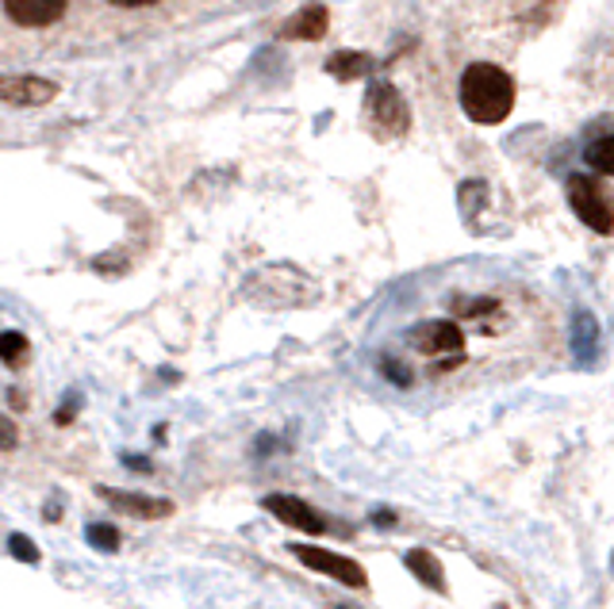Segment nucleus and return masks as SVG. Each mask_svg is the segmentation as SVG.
<instances>
[{
  "label": "nucleus",
  "mask_w": 614,
  "mask_h": 609,
  "mask_svg": "<svg viewBox=\"0 0 614 609\" xmlns=\"http://www.w3.org/2000/svg\"><path fill=\"white\" fill-rule=\"evenodd\" d=\"M288 553H293L304 567L330 575V579L346 582V587H354V590L369 587V575H365V567L358 560H350V556H342V553H327V548H315V545H288Z\"/></svg>",
  "instance_id": "20e7f679"
},
{
  "label": "nucleus",
  "mask_w": 614,
  "mask_h": 609,
  "mask_svg": "<svg viewBox=\"0 0 614 609\" xmlns=\"http://www.w3.org/2000/svg\"><path fill=\"white\" fill-rule=\"evenodd\" d=\"M112 4H120V8H151V4H157V0H112Z\"/></svg>",
  "instance_id": "412c9836"
},
{
  "label": "nucleus",
  "mask_w": 614,
  "mask_h": 609,
  "mask_svg": "<svg viewBox=\"0 0 614 609\" xmlns=\"http://www.w3.org/2000/svg\"><path fill=\"white\" fill-rule=\"evenodd\" d=\"M587 165H592L595 173H603V177H611L614 173V138L611 135H600L587 146Z\"/></svg>",
  "instance_id": "2eb2a0df"
},
{
  "label": "nucleus",
  "mask_w": 614,
  "mask_h": 609,
  "mask_svg": "<svg viewBox=\"0 0 614 609\" xmlns=\"http://www.w3.org/2000/svg\"><path fill=\"white\" fill-rule=\"evenodd\" d=\"M8 548H12L16 560H23V564H39V548L31 545V540L23 537V533H12V537H8Z\"/></svg>",
  "instance_id": "f3484780"
},
{
  "label": "nucleus",
  "mask_w": 614,
  "mask_h": 609,
  "mask_svg": "<svg viewBox=\"0 0 614 609\" xmlns=\"http://www.w3.org/2000/svg\"><path fill=\"white\" fill-rule=\"evenodd\" d=\"M458 100L461 112L469 115L480 127H495L511 115L514 107V81L508 78V70L492 62H472L469 70L461 73L458 85Z\"/></svg>",
  "instance_id": "f257e3e1"
},
{
  "label": "nucleus",
  "mask_w": 614,
  "mask_h": 609,
  "mask_svg": "<svg viewBox=\"0 0 614 609\" xmlns=\"http://www.w3.org/2000/svg\"><path fill=\"white\" fill-rule=\"evenodd\" d=\"M101 498L112 510L131 514V517H143V522H157V517H170L177 506L170 498H154V495H139V491H115V487H96Z\"/></svg>",
  "instance_id": "6e6552de"
},
{
  "label": "nucleus",
  "mask_w": 614,
  "mask_h": 609,
  "mask_svg": "<svg viewBox=\"0 0 614 609\" xmlns=\"http://www.w3.org/2000/svg\"><path fill=\"white\" fill-rule=\"evenodd\" d=\"M58 96V85L35 73H16V78H0V100L12 107H39L51 104Z\"/></svg>",
  "instance_id": "423d86ee"
},
{
  "label": "nucleus",
  "mask_w": 614,
  "mask_h": 609,
  "mask_svg": "<svg viewBox=\"0 0 614 609\" xmlns=\"http://www.w3.org/2000/svg\"><path fill=\"white\" fill-rule=\"evenodd\" d=\"M327 73L338 81H361L372 73V58L361 54V50H338V54L327 58Z\"/></svg>",
  "instance_id": "f8f14e48"
},
{
  "label": "nucleus",
  "mask_w": 614,
  "mask_h": 609,
  "mask_svg": "<svg viewBox=\"0 0 614 609\" xmlns=\"http://www.w3.org/2000/svg\"><path fill=\"white\" fill-rule=\"evenodd\" d=\"M411 345L419 349L422 357H442V353H461L464 349V330L458 322H419L411 330Z\"/></svg>",
  "instance_id": "0eeeda50"
},
{
  "label": "nucleus",
  "mask_w": 614,
  "mask_h": 609,
  "mask_svg": "<svg viewBox=\"0 0 614 609\" xmlns=\"http://www.w3.org/2000/svg\"><path fill=\"white\" fill-rule=\"evenodd\" d=\"M385 372L392 375V380L400 383V388H408V383H411V372H408V369H400V364H396V361H388V357H385Z\"/></svg>",
  "instance_id": "aec40b11"
},
{
  "label": "nucleus",
  "mask_w": 614,
  "mask_h": 609,
  "mask_svg": "<svg viewBox=\"0 0 614 609\" xmlns=\"http://www.w3.org/2000/svg\"><path fill=\"white\" fill-rule=\"evenodd\" d=\"M127 464H131L135 472H151V464H146L143 456H127Z\"/></svg>",
  "instance_id": "5701e85b"
},
{
  "label": "nucleus",
  "mask_w": 614,
  "mask_h": 609,
  "mask_svg": "<svg viewBox=\"0 0 614 609\" xmlns=\"http://www.w3.org/2000/svg\"><path fill=\"white\" fill-rule=\"evenodd\" d=\"M372 522H377V525H385V529H388V525H396V514H392V510H380L377 517H372Z\"/></svg>",
  "instance_id": "4be33fe9"
},
{
  "label": "nucleus",
  "mask_w": 614,
  "mask_h": 609,
  "mask_svg": "<svg viewBox=\"0 0 614 609\" xmlns=\"http://www.w3.org/2000/svg\"><path fill=\"white\" fill-rule=\"evenodd\" d=\"M70 0H4V12L20 28H51L65 16Z\"/></svg>",
  "instance_id": "1a4fd4ad"
},
{
  "label": "nucleus",
  "mask_w": 614,
  "mask_h": 609,
  "mask_svg": "<svg viewBox=\"0 0 614 609\" xmlns=\"http://www.w3.org/2000/svg\"><path fill=\"white\" fill-rule=\"evenodd\" d=\"M595 341H600V327H595V319L587 311H576V319H572V353H576L580 361H592Z\"/></svg>",
  "instance_id": "ddd939ff"
},
{
  "label": "nucleus",
  "mask_w": 614,
  "mask_h": 609,
  "mask_svg": "<svg viewBox=\"0 0 614 609\" xmlns=\"http://www.w3.org/2000/svg\"><path fill=\"white\" fill-rule=\"evenodd\" d=\"M403 564H408V571L422 582V587L446 595V571H442V564L434 560V553H427V548H411V553L403 556Z\"/></svg>",
  "instance_id": "9b49d317"
},
{
  "label": "nucleus",
  "mask_w": 614,
  "mask_h": 609,
  "mask_svg": "<svg viewBox=\"0 0 614 609\" xmlns=\"http://www.w3.org/2000/svg\"><path fill=\"white\" fill-rule=\"evenodd\" d=\"M365 127H369L372 138H380V142H396L408 135L411 107L392 81H372V85L365 89Z\"/></svg>",
  "instance_id": "f03ea898"
},
{
  "label": "nucleus",
  "mask_w": 614,
  "mask_h": 609,
  "mask_svg": "<svg viewBox=\"0 0 614 609\" xmlns=\"http://www.w3.org/2000/svg\"><path fill=\"white\" fill-rule=\"evenodd\" d=\"M85 540L101 548V553H120V529L115 525H89Z\"/></svg>",
  "instance_id": "dca6fc26"
},
{
  "label": "nucleus",
  "mask_w": 614,
  "mask_h": 609,
  "mask_svg": "<svg viewBox=\"0 0 614 609\" xmlns=\"http://www.w3.org/2000/svg\"><path fill=\"white\" fill-rule=\"evenodd\" d=\"M569 204H572V211L580 215V223H587L595 235H611L614 230L607 196H603L600 185H595L587 173H572L569 177Z\"/></svg>",
  "instance_id": "7ed1b4c3"
},
{
  "label": "nucleus",
  "mask_w": 614,
  "mask_h": 609,
  "mask_svg": "<svg viewBox=\"0 0 614 609\" xmlns=\"http://www.w3.org/2000/svg\"><path fill=\"white\" fill-rule=\"evenodd\" d=\"M20 445V433H16V425L0 414V448H16Z\"/></svg>",
  "instance_id": "6ab92c4d"
},
{
  "label": "nucleus",
  "mask_w": 614,
  "mask_h": 609,
  "mask_svg": "<svg viewBox=\"0 0 614 609\" xmlns=\"http://www.w3.org/2000/svg\"><path fill=\"white\" fill-rule=\"evenodd\" d=\"M262 506L277 517L280 525H288V529L311 533V537L327 533V517H323L319 510H311V506H307L304 498H296V495H265Z\"/></svg>",
  "instance_id": "39448f33"
},
{
  "label": "nucleus",
  "mask_w": 614,
  "mask_h": 609,
  "mask_svg": "<svg viewBox=\"0 0 614 609\" xmlns=\"http://www.w3.org/2000/svg\"><path fill=\"white\" fill-rule=\"evenodd\" d=\"M28 353H31V341L23 338L20 330H4V333H0V361H4L8 369H23Z\"/></svg>",
  "instance_id": "4468645a"
},
{
  "label": "nucleus",
  "mask_w": 614,
  "mask_h": 609,
  "mask_svg": "<svg viewBox=\"0 0 614 609\" xmlns=\"http://www.w3.org/2000/svg\"><path fill=\"white\" fill-rule=\"evenodd\" d=\"M330 28V12L323 4H304L296 16H288L280 39H293V43H319Z\"/></svg>",
  "instance_id": "9d476101"
},
{
  "label": "nucleus",
  "mask_w": 614,
  "mask_h": 609,
  "mask_svg": "<svg viewBox=\"0 0 614 609\" xmlns=\"http://www.w3.org/2000/svg\"><path fill=\"white\" fill-rule=\"evenodd\" d=\"M495 299H458V303H453V311L458 314H484V311H495Z\"/></svg>",
  "instance_id": "a211bd4d"
}]
</instances>
